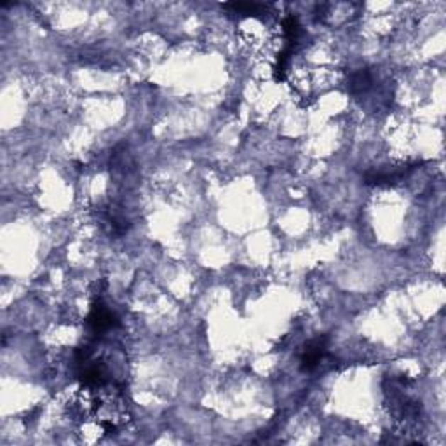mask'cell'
Listing matches in <instances>:
<instances>
[{
    "mask_svg": "<svg viewBox=\"0 0 446 446\" xmlns=\"http://www.w3.org/2000/svg\"><path fill=\"white\" fill-rule=\"evenodd\" d=\"M325 357H326V338L319 337L305 347L300 361H302V368L305 369V372H312V369L321 366L323 361H325Z\"/></svg>",
    "mask_w": 446,
    "mask_h": 446,
    "instance_id": "1",
    "label": "cell"
}]
</instances>
